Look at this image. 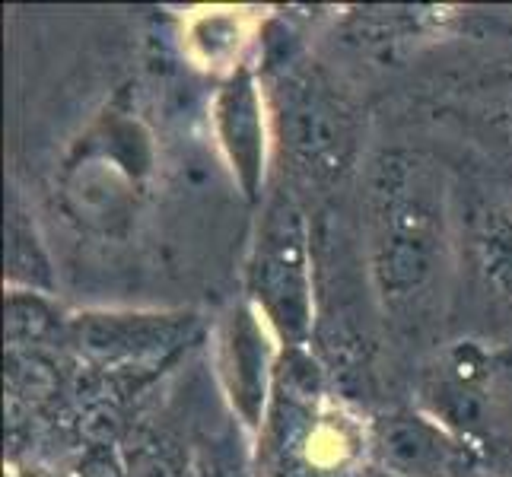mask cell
Returning a JSON list of instances; mask_svg holds the SVG:
<instances>
[{
    "instance_id": "obj_1",
    "label": "cell",
    "mask_w": 512,
    "mask_h": 477,
    "mask_svg": "<svg viewBox=\"0 0 512 477\" xmlns=\"http://www.w3.org/2000/svg\"><path fill=\"white\" fill-rule=\"evenodd\" d=\"M252 293L284 338H306L312 325L309 239L303 214L277 198L264 214L252 255Z\"/></svg>"
},
{
    "instance_id": "obj_12",
    "label": "cell",
    "mask_w": 512,
    "mask_h": 477,
    "mask_svg": "<svg viewBox=\"0 0 512 477\" xmlns=\"http://www.w3.org/2000/svg\"><path fill=\"white\" fill-rule=\"evenodd\" d=\"M131 477H172V468L156 452H137L131 458Z\"/></svg>"
},
{
    "instance_id": "obj_5",
    "label": "cell",
    "mask_w": 512,
    "mask_h": 477,
    "mask_svg": "<svg viewBox=\"0 0 512 477\" xmlns=\"http://www.w3.org/2000/svg\"><path fill=\"white\" fill-rule=\"evenodd\" d=\"M439 239L430 236H376V280L385 296H411L430 280Z\"/></svg>"
},
{
    "instance_id": "obj_6",
    "label": "cell",
    "mask_w": 512,
    "mask_h": 477,
    "mask_svg": "<svg viewBox=\"0 0 512 477\" xmlns=\"http://www.w3.org/2000/svg\"><path fill=\"white\" fill-rule=\"evenodd\" d=\"M284 131L293 150L309 163H334L341 153V121L315 93H299L284 112Z\"/></svg>"
},
{
    "instance_id": "obj_4",
    "label": "cell",
    "mask_w": 512,
    "mask_h": 477,
    "mask_svg": "<svg viewBox=\"0 0 512 477\" xmlns=\"http://www.w3.org/2000/svg\"><path fill=\"white\" fill-rule=\"evenodd\" d=\"M379 452L395 471L408 477H443L455 468V446L439 427L420 417H392L379 423Z\"/></svg>"
},
{
    "instance_id": "obj_7",
    "label": "cell",
    "mask_w": 512,
    "mask_h": 477,
    "mask_svg": "<svg viewBox=\"0 0 512 477\" xmlns=\"http://www.w3.org/2000/svg\"><path fill=\"white\" fill-rule=\"evenodd\" d=\"M229 357H233V392L249 420L258 417V401H264V341L258 325L249 315H239L233 322V338H229Z\"/></svg>"
},
{
    "instance_id": "obj_8",
    "label": "cell",
    "mask_w": 512,
    "mask_h": 477,
    "mask_svg": "<svg viewBox=\"0 0 512 477\" xmlns=\"http://www.w3.org/2000/svg\"><path fill=\"white\" fill-rule=\"evenodd\" d=\"M51 331H55V312L35 293H13L7 299V338L13 347L39 344Z\"/></svg>"
},
{
    "instance_id": "obj_13",
    "label": "cell",
    "mask_w": 512,
    "mask_h": 477,
    "mask_svg": "<svg viewBox=\"0 0 512 477\" xmlns=\"http://www.w3.org/2000/svg\"><path fill=\"white\" fill-rule=\"evenodd\" d=\"M83 477H121V471L109 455H90L83 462Z\"/></svg>"
},
{
    "instance_id": "obj_9",
    "label": "cell",
    "mask_w": 512,
    "mask_h": 477,
    "mask_svg": "<svg viewBox=\"0 0 512 477\" xmlns=\"http://www.w3.org/2000/svg\"><path fill=\"white\" fill-rule=\"evenodd\" d=\"M7 261H10V274L13 277H23L29 284H48V264L35 245L32 233L20 223V220H10L7 229Z\"/></svg>"
},
{
    "instance_id": "obj_3",
    "label": "cell",
    "mask_w": 512,
    "mask_h": 477,
    "mask_svg": "<svg viewBox=\"0 0 512 477\" xmlns=\"http://www.w3.org/2000/svg\"><path fill=\"white\" fill-rule=\"evenodd\" d=\"M77 341L96 360H140L175 341V322L153 315H86L77 322Z\"/></svg>"
},
{
    "instance_id": "obj_2",
    "label": "cell",
    "mask_w": 512,
    "mask_h": 477,
    "mask_svg": "<svg viewBox=\"0 0 512 477\" xmlns=\"http://www.w3.org/2000/svg\"><path fill=\"white\" fill-rule=\"evenodd\" d=\"M217 128L229 153V163H233L245 194L252 198L264 169V131L258 90L249 74H239L223 86L217 99Z\"/></svg>"
},
{
    "instance_id": "obj_11",
    "label": "cell",
    "mask_w": 512,
    "mask_h": 477,
    "mask_svg": "<svg viewBox=\"0 0 512 477\" xmlns=\"http://www.w3.org/2000/svg\"><path fill=\"white\" fill-rule=\"evenodd\" d=\"M83 427L96 439V443H109V439H115V433H118V414L102 404V408H93L90 414H86Z\"/></svg>"
},
{
    "instance_id": "obj_10",
    "label": "cell",
    "mask_w": 512,
    "mask_h": 477,
    "mask_svg": "<svg viewBox=\"0 0 512 477\" xmlns=\"http://www.w3.org/2000/svg\"><path fill=\"white\" fill-rule=\"evenodd\" d=\"M10 366H13V382L23 395H48L55 388V373L51 366L42 363L39 357H23V353H10Z\"/></svg>"
}]
</instances>
